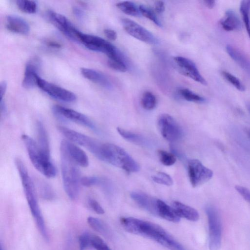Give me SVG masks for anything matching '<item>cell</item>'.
Wrapping results in <instances>:
<instances>
[{"mask_svg":"<svg viewBox=\"0 0 250 250\" xmlns=\"http://www.w3.org/2000/svg\"><path fill=\"white\" fill-rule=\"evenodd\" d=\"M123 228L128 232L151 239L170 250H186L159 225L133 217L121 219Z\"/></svg>","mask_w":250,"mask_h":250,"instance_id":"1","label":"cell"},{"mask_svg":"<svg viewBox=\"0 0 250 250\" xmlns=\"http://www.w3.org/2000/svg\"><path fill=\"white\" fill-rule=\"evenodd\" d=\"M15 163L21 177L23 191L30 211L42 236L47 241L49 239L48 234L38 204L34 182L23 161L21 159L17 158L15 159Z\"/></svg>","mask_w":250,"mask_h":250,"instance_id":"2","label":"cell"},{"mask_svg":"<svg viewBox=\"0 0 250 250\" xmlns=\"http://www.w3.org/2000/svg\"><path fill=\"white\" fill-rule=\"evenodd\" d=\"M60 152L63 188L69 198L74 200L79 196L81 185L82 177L79 166L61 146H60Z\"/></svg>","mask_w":250,"mask_h":250,"instance_id":"3","label":"cell"},{"mask_svg":"<svg viewBox=\"0 0 250 250\" xmlns=\"http://www.w3.org/2000/svg\"><path fill=\"white\" fill-rule=\"evenodd\" d=\"M98 159L127 172L140 170L139 164L122 147L110 143H102Z\"/></svg>","mask_w":250,"mask_h":250,"instance_id":"4","label":"cell"},{"mask_svg":"<svg viewBox=\"0 0 250 250\" xmlns=\"http://www.w3.org/2000/svg\"><path fill=\"white\" fill-rule=\"evenodd\" d=\"M21 139L24 142L29 159L34 167L42 174L48 178L57 174V169L52 162L50 157L46 155L39 148L37 142L26 134Z\"/></svg>","mask_w":250,"mask_h":250,"instance_id":"5","label":"cell"},{"mask_svg":"<svg viewBox=\"0 0 250 250\" xmlns=\"http://www.w3.org/2000/svg\"><path fill=\"white\" fill-rule=\"evenodd\" d=\"M208 224V247L210 250H219L221 246L222 227L217 209L209 205L206 208Z\"/></svg>","mask_w":250,"mask_h":250,"instance_id":"6","label":"cell"},{"mask_svg":"<svg viewBox=\"0 0 250 250\" xmlns=\"http://www.w3.org/2000/svg\"><path fill=\"white\" fill-rule=\"evenodd\" d=\"M58 129L69 141L83 146L98 157L102 143L87 135L64 126H59Z\"/></svg>","mask_w":250,"mask_h":250,"instance_id":"7","label":"cell"},{"mask_svg":"<svg viewBox=\"0 0 250 250\" xmlns=\"http://www.w3.org/2000/svg\"><path fill=\"white\" fill-rule=\"evenodd\" d=\"M158 126L161 135L169 142L177 141L183 136V131L181 126L169 114H163L159 116Z\"/></svg>","mask_w":250,"mask_h":250,"instance_id":"8","label":"cell"},{"mask_svg":"<svg viewBox=\"0 0 250 250\" xmlns=\"http://www.w3.org/2000/svg\"><path fill=\"white\" fill-rule=\"evenodd\" d=\"M188 170L190 183L194 188L207 182L213 176L212 171L197 159H191L188 161Z\"/></svg>","mask_w":250,"mask_h":250,"instance_id":"9","label":"cell"},{"mask_svg":"<svg viewBox=\"0 0 250 250\" xmlns=\"http://www.w3.org/2000/svg\"><path fill=\"white\" fill-rule=\"evenodd\" d=\"M78 38L89 50L105 53L107 57L113 54L117 49L104 39L94 35L86 34L79 31Z\"/></svg>","mask_w":250,"mask_h":250,"instance_id":"10","label":"cell"},{"mask_svg":"<svg viewBox=\"0 0 250 250\" xmlns=\"http://www.w3.org/2000/svg\"><path fill=\"white\" fill-rule=\"evenodd\" d=\"M122 23L125 31L134 38L150 44L159 43L158 39L152 33L134 21L124 18Z\"/></svg>","mask_w":250,"mask_h":250,"instance_id":"11","label":"cell"},{"mask_svg":"<svg viewBox=\"0 0 250 250\" xmlns=\"http://www.w3.org/2000/svg\"><path fill=\"white\" fill-rule=\"evenodd\" d=\"M52 110L55 115L60 118L71 121L93 130H97L94 123L83 113L59 105H54Z\"/></svg>","mask_w":250,"mask_h":250,"instance_id":"12","label":"cell"},{"mask_svg":"<svg viewBox=\"0 0 250 250\" xmlns=\"http://www.w3.org/2000/svg\"><path fill=\"white\" fill-rule=\"evenodd\" d=\"M37 86L50 97L67 103H71L76 101V96L73 92L50 83L40 76L38 78Z\"/></svg>","mask_w":250,"mask_h":250,"instance_id":"13","label":"cell"},{"mask_svg":"<svg viewBox=\"0 0 250 250\" xmlns=\"http://www.w3.org/2000/svg\"><path fill=\"white\" fill-rule=\"evenodd\" d=\"M47 14L49 21L66 36L79 42L77 37L79 30L64 16L51 10L48 11Z\"/></svg>","mask_w":250,"mask_h":250,"instance_id":"14","label":"cell"},{"mask_svg":"<svg viewBox=\"0 0 250 250\" xmlns=\"http://www.w3.org/2000/svg\"><path fill=\"white\" fill-rule=\"evenodd\" d=\"M174 61L178 71L182 74L203 85H207V81L191 60L183 57L177 56L174 58Z\"/></svg>","mask_w":250,"mask_h":250,"instance_id":"15","label":"cell"},{"mask_svg":"<svg viewBox=\"0 0 250 250\" xmlns=\"http://www.w3.org/2000/svg\"><path fill=\"white\" fill-rule=\"evenodd\" d=\"M41 67V60L37 57H33L28 61L22 82L23 87L30 89L37 86L38 78L39 77L38 72Z\"/></svg>","mask_w":250,"mask_h":250,"instance_id":"16","label":"cell"},{"mask_svg":"<svg viewBox=\"0 0 250 250\" xmlns=\"http://www.w3.org/2000/svg\"><path fill=\"white\" fill-rule=\"evenodd\" d=\"M60 146L79 166L85 167L88 166L89 159L86 153L75 144L64 140L61 142Z\"/></svg>","mask_w":250,"mask_h":250,"instance_id":"17","label":"cell"},{"mask_svg":"<svg viewBox=\"0 0 250 250\" xmlns=\"http://www.w3.org/2000/svg\"><path fill=\"white\" fill-rule=\"evenodd\" d=\"M131 198L141 208L154 215H158L157 200L146 193L134 191L131 193Z\"/></svg>","mask_w":250,"mask_h":250,"instance_id":"18","label":"cell"},{"mask_svg":"<svg viewBox=\"0 0 250 250\" xmlns=\"http://www.w3.org/2000/svg\"><path fill=\"white\" fill-rule=\"evenodd\" d=\"M6 27L11 32L21 35H27L30 31L28 22L23 18L16 15L6 16Z\"/></svg>","mask_w":250,"mask_h":250,"instance_id":"19","label":"cell"},{"mask_svg":"<svg viewBox=\"0 0 250 250\" xmlns=\"http://www.w3.org/2000/svg\"><path fill=\"white\" fill-rule=\"evenodd\" d=\"M81 72L82 75L89 81L97 83L104 88L109 89L112 84L108 78L103 73L88 68H82Z\"/></svg>","mask_w":250,"mask_h":250,"instance_id":"20","label":"cell"},{"mask_svg":"<svg viewBox=\"0 0 250 250\" xmlns=\"http://www.w3.org/2000/svg\"><path fill=\"white\" fill-rule=\"evenodd\" d=\"M222 27L226 31L239 30L242 27V23L237 14L231 10H228L220 21Z\"/></svg>","mask_w":250,"mask_h":250,"instance_id":"21","label":"cell"},{"mask_svg":"<svg viewBox=\"0 0 250 250\" xmlns=\"http://www.w3.org/2000/svg\"><path fill=\"white\" fill-rule=\"evenodd\" d=\"M36 142L42 151L50 157V145L46 128L42 123L38 121L36 123Z\"/></svg>","mask_w":250,"mask_h":250,"instance_id":"22","label":"cell"},{"mask_svg":"<svg viewBox=\"0 0 250 250\" xmlns=\"http://www.w3.org/2000/svg\"><path fill=\"white\" fill-rule=\"evenodd\" d=\"M172 207L180 216L191 221H197L199 219L198 212L194 208L178 201H174Z\"/></svg>","mask_w":250,"mask_h":250,"instance_id":"23","label":"cell"},{"mask_svg":"<svg viewBox=\"0 0 250 250\" xmlns=\"http://www.w3.org/2000/svg\"><path fill=\"white\" fill-rule=\"evenodd\" d=\"M226 50L229 55L250 76V61L236 48L228 44Z\"/></svg>","mask_w":250,"mask_h":250,"instance_id":"24","label":"cell"},{"mask_svg":"<svg viewBox=\"0 0 250 250\" xmlns=\"http://www.w3.org/2000/svg\"><path fill=\"white\" fill-rule=\"evenodd\" d=\"M157 209L158 216L172 222H179L180 216L177 214L173 207H170L164 201L157 200Z\"/></svg>","mask_w":250,"mask_h":250,"instance_id":"25","label":"cell"},{"mask_svg":"<svg viewBox=\"0 0 250 250\" xmlns=\"http://www.w3.org/2000/svg\"><path fill=\"white\" fill-rule=\"evenodd\" d=\"M117 130L125 139L137 145L148 146L150 144L149 140L142 135L126 130L119 127L117 128Z\"/></svg>","mask_w":250,"mask_h":250,"instance_id":"26","label":"cell"},{"mask_svg":"<svg viewBox=\"0 0 250 250\" xmlns=\"http://www.w3.org/2000/svg\"><path fill=\"white\" fill-rule=\"evenodd\" d=\"M116 6L126 15L134 17H139L142 15L139 7H138L133 2L129 1L120 2L116 4Z\"/></svg>","mask_w":250,"mask_h":250,"instance_id":"27","label":"cell"},{"mask_svg":"<svg viewBox=\"0 0 250 250\" xmlns=\"http://www.w3.org/2000/svg\"><path fill=\"white\" fill-rule=\"evenodd\" d=\"M240 11L248 35L250 39V0H242L240 3Z\"/></svg>","mask_w":250,"mask_h":250,"instance_id":"28","label":"cell"},{"mask_svg":"<svg viewBox=\"0 0 250 250\" xmlns=\"http://www.w3.org/2000/svg\"><path fill=\"white\" fill-rule=\"evenodd\" d=\"M88 224L97 232L104 236L109 235V230L104 223L98 218L89 216L87 219Z\"/></svg>","mask_w":250,"mask_h":250,"instance_id":"29","label":"cell"},{"mask_svg":"<svg viewBox=\"0 0 250 250\" xmlns=\"http://www.w3.org/2000/svg\"><path fill=\"white\" fill-rule=\"evenodd\" d=\"M141 103L142 107L146 110H152L157 104L155 96L150 91L145 92L141 98Z\"/></svg>","mask_w":250,"mask_h":250,"instance_id":"30","label":"cell"},{"mask_svg":"<svg viewBox=\"0 0 250 250\" xmlns=\"http://www.w3.org/2000/svg\"><path fill=\"white\" fill-rule=\"evenodd\" d=\"M16 4L20 10L26 13L33 14L37 10V4L35 1L18 0Z\"/></svg>","mask_w":250,"mask_h":250,"instance_id":"31","label":"cell"},{"mask_svg":"<svg viewBox=\"0 0 250 250\" xmlns=\"http://www.w3.org/2000/svg\"><path fill=\"white\" fill-rule=\"evenodd\" d=\"M179 93L185 100L189 102L202 103L206 101V99L204 97L187 88L180 89Z\"/></svg>","mask_w":250,"mask_h":250,"instance_id":"32","label":"cell"},{"mask_svg":"<svg viewBox=\"0 0 250 250\" xmlns=\"http://www.w3.org/2000/svg\"><path fill=\"white\" fill-rule=\"evenodd\" d=\"M139 7L142 15L152 21L158 26H162L161 22L153 10L143 5H140Z\"/></svg>","mask_w":250,"mask_h":250,"instance_id":"33","label":"cell"},{"mask_svg":"<svg viewBox=\"0 0 250 250\" xmlns=\"http://www.w3.org/2000/svg\"><path fill=\"white\" fill-rule=\"evenodd\" d=\"M107 63L110 68L119 72H125L127 70V65L125 57L108 59Z\"/></svg>","mask_w":250,"mask_h":250,"instance_id":"34","label":"cell"},{"mask_svg":"<svg viewBox=\"0 0 250 250\" xmlns=\"http://www.w3.org/2000/svg\"><path fill=\"white\" fill-rule=\"evenodd\" d=\"M41 197L47 200H51L55 197L54 192L51 187L46 182L41 181L38 185Z\"/></svg>","mask_w":250,"mask_h":250,"instance_id":"35","label":"cell"},{"mask_svg":"<svg viewBox=\"0 0 250 250\" xmlns=\"http://www.w3.org/2000/svg\"><path fill=\"white\" fill-rule=\"evenodd\" d=\"M222 74L224 78L235 87L238 90L244 91L245 90V86L241 81L235 76L227 71H222Z\"/></svg>","mask_w":250,"mask_h":250,"instance_id":"36","label":"cell"},{"mask_svg":"<svg viewBox=\"0 0 250 250\" xmlns=\"http://www.w3.org/2000/svg\"><path fill=\"white\" fill-rule=\"evenodd\" d=\"M161 162L165 166H170L176 161V157L172 153H169L163 150L158 152Z\"/></svg>","mask_w":250,"mask_h":250,"instance_id":"37","label":"cell"},{"mask_svg":"<svg viewBox=\"0 0 250 250\" xmlns=\"http://www.w3.org/2000/svg\"><path fill=\"white\" fill-rule=\"evenodd\" d=\"M92 233L88 231L83 232L79 237L80 250H87L91 249Z\"/></svg>","mask_w":250,"mask_h":250,"instance_id":"38","label":"cell"},{"mask_svg":"<svg viewBox=\"0 0 250 250\" xmlns=\"http://www.w3.org/2000/svg\"><path fill=\"white\" fill-rule=\"evenodd\" d=\"M152 179L155 182L166 186H170L173 184V180L167 174L159 172L156 175L152 176Z\"/></svg>","mask_w":250,"mask_h":250,"instance_id":"39","label":"cell"},{"mask_svg":"<svg viewBox=\"0 0 250 250\" xmlns=\"http://www.w3.org/2000/svg\"><path fill=\"white\" fill-rule=\"evenodd\" d=\"M91 248L96 250H111L106 243L98 235L92 234Z\"/></svg>","mask_w":250,"mask_h":250,"instance_id":"40","label":"cell"},{"mask_svg":"<svg viewBox=\"0 0 250 250\" xmlns=\"http://www.w3.org/2000/svg\"><path fill=\"white\" fill-rule=\"evenodd\" d=\"M101 182V180L98 177L94 176H84L81 178V185L90 187L95 185H97Z\"/></svg>","mask_w":250,"mask_h":250,"instance_id":"41","label":"cell"},{"mask_svg":"<svg viewBox=\"0 0 250 250\" xmlns=\"http://www.w3.org/2000/svg\"><path fill=\"white\" fill-rule=\"evenodd\" d=\"M89 207L96 213L103 214L104 210L100 204L95 199L90 198L87 200Z\"/></svg>","mask_w":250,"mask_h":250,"instance_id":"42","label":"cell"},{"mask_svg":"<svg viewBox=\"0 0 250 250\" xmlns=\"http://www.w3.org/2000/svg\"><path fill=\"white\" fill-rule=\"evenodd\" d=\"M235 188L244 199L250 203V190L249 189L240 186H236Z\"/></svg>","mask_w":250,"mask_h":250,"instance_id":"43","label":"cell"},{"mask_svg":"<svg viewBox=\"0 0 250 250\" xmlns=\"http://www.w3.org/2000/svg\"><path fill=\"white\" fill-rule=\"evenodd\" d=\"M154 8L155 12L159 14H162L165 10V3L163 1H157L154 4Z\"/></svg>","mask_w":250,"mask_h":250,"instance_id":"44","label":"cell"},{"mask_svg":"<svg viewBox=\"0 0 250 250\" xmlns=\"http://www.w3.org/2000/svg\"><path fill=\"white\" fill-rule=\"evenodd\" d=\"M104 32L105 36L110 40L115 41L117 39V33L112 29H105Z\"/></svg>","mask_w":250,"mask_h":250,"instance_id":"45","label":"cell"},{"mask_svg":"<svg viewBox=\"0 0 250 250\" xmlns=\"http://www.w3.org/2000/svg\"><path fill=\"white\" fill-rule=\"evenodd\" d=\"M73 12L74 15L79 19L82 20L84 17V13L83 11L79 7L74 6L72 8Z\"/></svg>","mask_w":250,"mask_h":250,"instance_id":"46","label":"cell"},{"mask_svg":"<svg viewBox=\"0 0 250 250\" xmlns=\"http://www.w3.org/2000/svg\"><path fill=\"white\" fill-rule=\"evenodd\" d=\"M7 88V83L5 81H2L0 84V99H3V96L6 92Z\"/></svg>","mask_w":250,"mask_h":250,"instance_id":"47","label":"cell"},{"mask_svg":"<svg viewBox=\"0 0 250 250\" xmlns=\"http://www.w3.org/2000/svg\"><path fill=\"white\" fill-rule=\"evenodd\" d=\"M204 3L205 5L209 9L213 8L215 5V1L214 0H204Z\"/></svg>","mask_w":250,"mask_h":250,"instance_id":"48","label":"cell"},{"mask_svg":"<svg viewBox=\"0 0 250 250\" xmlns=\"http://www.w3.org/2000/svg\"><path fill=\"white\" fill-rule=\"evenodd\" d=\"M46 43L49 46L53 47L58 48L61 47V45L60 43L55 42L48 41Z\"/></svg>","mask_w":250,"mask_h":250,"instance_id":"49","label":"cell"},{"mask_svg":"<svg viewBox=\"0 0 250 250\" xmlns=\"http://www.w3.org/2000/svg\"><path fill=\"white\" fill-rule=\"evenodd\" d=\"M247 107L248 110L250 114V104H247Z\"/></svg>","mask_w":250,"mask_h":250,"instance_id":"50","label":"cell"},{"mask_svg":"<svg viewBox=\"0 0 250 250\" xmlns=\"http://www.w3.org/2000/svg\"><path fill=\"white\" fill-rule=\"evenodd\" d=\"M248 135H249V137H250V130H249V131H248Z\"/></svg>","mask_w":250,"mask_h":250,"instance_id":"51","label":"cell"},{"mask_svg":"<svg viewBox=\"0 0 250 250\" xmlns=\"http://www.w3.org/2000/svg\"><path fill=\"white\" fill-rule=\"evenodd\" d=\"M0 250H3L1 246H0Z\"/></svg>","mask_w":250,"mask_h":250,"instance_id":"52","label":"cell"}]
</instances>
